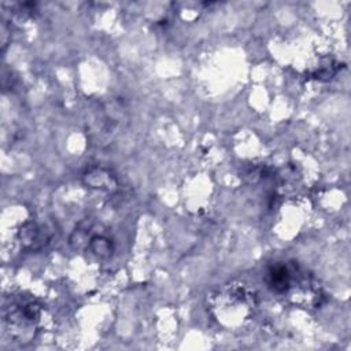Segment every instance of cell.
Here are the masks:
<instances>
[{
    "mask_svg": "<svg viewBox=\"0 0 351 351\" xmlns=\"http://www.w3.org/2000/svg\"><path fill=\"white\" fill-rule=\"evenodd\" d=\"M267 285L269 288L278 295H288L298 302L302 298H315L317 287L307 277V273L302 271L293 263H276L267 270Z\"/></svg>",
    "mask_w": 351,
    "mask_h": 351,
    "instance_id": "2",
    "label": "cell"
},
{
    "mask_svg": "<svg viewBox=\"0 0 351 351\" xmlns=\"http://www.w3.org/2000/svg\"><path fill=\"white\" fill-rule=\"evenodd\" d=\"M44 308L34 300H18L5 307L4 324L18 343L32 341L43 328Z\"/></svg>",
    "mask_w": 351,
    "mask_h": 351,
    "instance_id": "1",
    "label": "cell"
}]
</instances>
